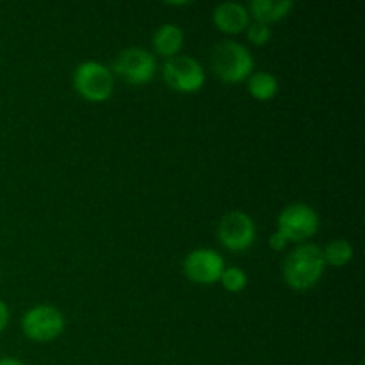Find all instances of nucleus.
Wrapping results in <instances>:
<instances>
[{
    "label": "nucleus",
    "instance_id": "obj_19",
    "mask_svg": "<svg viewBox=\"0 0 365 365\" xmlns=\"http://www.w3.org/2000/svg\"><path fill=\"white\" fill-rule=\"evenodd\" d=\"M0 365H27V364L14 359V356H2V359H0Z\"/></svg>",
    "mask_w": 365,
    "mask_h": 365
},
{
    "label": "nucleus",
    "instance_id": "obj_5",
    "mask_svg": "<svg viewBox=\"0 0 365 365\" xmlns=\"http://www.w3.org/2000/svg\"><path fill=\"white\" fill-rule=\"evenodd\" d=\"M319 223V214L314 207L307 203H292L278 214L277 230L282 232L289 242H305L317 234Z\"/></svg>",
    "mask_w": 365,
    "mask_h": 365
},
{
    "label": "nucleus",
    "instance_id": "obj_4",
    "mask_svg": "<svg viewBox=\"0 0 365 365\" xmlns=\"http://www.w3.org/2000/svg\"><path fill=\"white\" fill-rule=\"evenodd\" d=\"M21 331L34 342L56 341L66 327L64 314L52 305H36L24 314Z\"/></svg>",
    "mask_w": 365,
    "mask_h": 365
},
{
    "label": "nucleus",
    "instance_id": "obj_12",
    "mask_svg": "<svg viewBox=\"0 0 365 365\" xmlns=\"http://www.w3.org/2000/svg\"><path fill=\"white\" fill-rule=\"evenodd\" d=\"M292 7H294V2L291 0H253L246 9H248L250 18L253 16L255 21L269 25L284 20L291 13Z\"/></svg>",
    "mask_w": 365,
    "mask_h": 365
},
{
    "label": "nucleus",
    "instance_id": "obj_14",
    "mask_svg": "<svg viewBox=\"0 0 365 365\" xmlns=\"http://www.w3.org/2000/svg\"><path fill=\"white\" fill-rule=\"evenodd\" d=\"M324 264L334 267H342L351 262L353 259V246L346 239H334L323 250Z\"/></svg>",
    "mask_w": 365,
    "mask_h": 365
},
{
    "label": "nucleus",
    "instance_id": "obj_10",
    "mask_svg": "<svg viewBox=\"0 0 365 365\" xmlns=\"http://www.w3.org/2000/svg\"><path fill=\"white\" fill-rule=\"evenodd\" d=\"M214 25L225 34H239L250 25V13L239 2H223L214 9Z\"/></svg>",
    "mask_w": 365,
    "mask_h": 365
},
{
    "label": "nucleus",
    "instance_id": "obj_11",
    "mask_svg": "<svg viewBox=\"0 0 365 365\" xmlns=\"http://www.w3.org/2000/svg\"><path fill=\"white\" fill-rule=\"evenodd\" d=\"M152 45L159 56L171 59V57L178 56L184 46V31L177 24L160 25L153 34Z\"/></svg>",
    "mask_w": 365,
    "mask_h": 365
},
{
    "label": "nucleus",
    "instance_id": "obj_15",
    "mask_svg": "<svg viewBox=\"0 0 365 365\" xmlns=\"http://www.w3.org/2000/svg\"><path fill=\"white\" fill-rule=\"evenodd\" d=\"M220 282L223 284L225 291L232 292V294H237L242 292L248 285V274L242 267H225L223 274H221Z\"/></svg>",
    "mask_w": 365,
    "mask_h": 365
},
{
    "label": "nucleus",
    "instance_id": "obj_18",
    "mask_svg": "<svg viewBox=\"0 0 365 365\" xmlns=\"http://www.w3.org/2000/svg\"><path fill=\"white\" fill-rule=\"evenodd\" d=\"M9 317H11L9 307H7L6 302L0 299V334H2V331L7 328V324H9Z\"/></svg>",
    "mask_w": 365,
    "mask_h": 365
},
{
    "label": "nucleus",
    "instance_id": "obj_8",
    "mask_svg": "<svg viewBox=\"0 0 365 365\" xmlns=\"http://www.w3.org/2000/svg\"><path fill=\"white\" fill-rule=\"evenodd\" d=\"M114 71L132 86H145L155 77L157 61L145 48H125L114 59Z\"/></svg>",
    "mask_w": 365,
    "mask_h": 365
},
{
    "label": "nucleus",
    "instance_id": "obj_3",
    "mask_svg": "<svg viewBox=\"0 0 365 365\" xmlns=\"http://www.w3.org/2000/svg\"><path fill=\"white\" fill-rule=\"evenodd\" d=\"M73 88L88 102H107L114 93L113 71L98 61H84L75 68Z\"/></svg>",
    "mask_w": 365,
    "mask_h": 365
},
{
    "label": "nucleus",
    "instance_id": "obj_7",
    "mask_svg": "<svg viewBox=\"0 0 365 365\" xmlns=\"http://www.w3.org/2000/svg\"><path fill=\"white\" fill-rule=\"evenodd\" d=\"M217 239L228 252H245L257 239V225L242 210H230L217 223Z\"/></svg>",
    "mask_w": 365,
    "mask_h": 365
},
{
    "label": "nucleus",
    "instance_id": "obj_6",
    "mask_svg": "<svg viewBox=\"0 0 365 365\" xmlns=\"http://www.w3.org/2000/svg\"><path fill=\"white\" fill-rule=\"evenodd\" d=\"M163 77L173 91L191 95V93H198L203 88L207 75L200 61H196L191 56L178 53V56L171 57L164 63Z\"/></svg>",
    "mask_w": 365,
    "mask_h": 365
},
{
    "label": "nucleus",
    "instance_id": "obj_13",
    "mask_svg": "<svg viewBox=\"0 0 365 365\" xmlns=\"http://www.w3.org/2000/svg\"><path fill=\"white\" fill-rule=\"evenodd\" d=\"M278 78L269 71H255L248 78V93L260 102H269L278 95Z\"/></svg>",
    "mask_w": 365,
    "mask_h": 365
},
{
    "label": "nucleus",
    "instance_id": "obj_16",
    "mask_svg": "<svg viewBox=\"0 0 365 365\" xmlns=\"http://www.w3.org/2000/svg\"><path fill=\"white\" fill-rule=\"evenodd\" d=\"M246 36L253 45L264 46L269 43L273 31H271L269 25L262 24V21H250V25L246 27Z\"/></svg>",
    "mask_w": 365,
    "mask_h": 365
},
{
    "label": "nucleus",
    "instance_id": "obj_1",
    "mask_svg": "<svg viewBox=\"0 0 365 365\" xmlns=\"http://www.w3.org/2000/svg\"><path fill=\"white\" fill-rule=\"evenodd\" d=\"M327 264H324L323 248L312 242H303L296 246L284 260L282 274L292 291H310L323 278Z\"/></svg>",
    "mask_w": 365,
    "mask_h": 365
},
{
    "label": "nucleus",
    "instance_id": "obj_17",
    "mask_svg": "<svg viewBox=\"0 0 365 365\" xmlns=\"http://www.w3.org/2000/svg\"><path fill=\"white\" fill-rule=\"evenodd\" d=\"M289 245L287 237H285L282 232H274V234H271L269 237V246L271 250H274V252H282V250H285V246Z\"/></svg>",
    "mask_w": 365,
    "mask_h": 365
},
{
    "label": "nucleus",
    "instance_id": "obj_2",
    "mask_svg": "<svg viewBox=\"0 0 365 365\" xmlns=\"http://www.w3.org/2000/svg\"><path fill=\"white\" fill-rule=\"evenodd\" d=\"M210 66L220 81L227 84H237V82L248 81L255 68V61L245 45L227 39L214 46Z\"/></svg>",
    "mask_w": 365,
    "mask_h": 365
},
{
    "label": "nucleus",
    "instance_id": "obj_9",
    "mask_svg": "<svg viewBox=\"0 0 365 365\" xmlns=\"http://www.w3.org/2000/svg\"><path fill=\"white\" fill-rule=\"evenodd\" d=\"M225 260L220 252L212 248H196L184 259V273L198 285H212L220 282L225 271Z\"/></svg>",
    "mask_w": 365,
    "mask_h": 365
}]
</instances>
